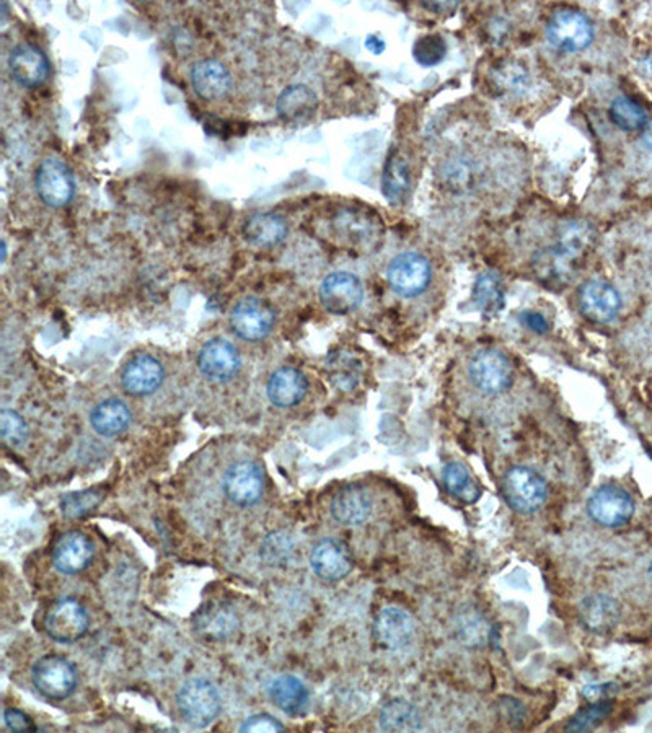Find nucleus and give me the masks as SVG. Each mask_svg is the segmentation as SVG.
Returning <instances> with one entry per match:
<instances>
[{"instance_id": "1", "label": "nucleus", "mask_w": 652, "mask_h": 733, "mask_svg": "<svg viewBox=\"0 0 652 733\" xmlns=\"http://www.w3.org/2000/svg\"><path fill=\"white\" fill-rule=\"evenodd\" d=\"M331 237L341 246L356 251H375L384 238V225L377 214L367 209L343 207L330 219Z\"/></svg>"}, {"instance_id": "2", "label": "nucleus", "mask_w": 652, "mask_h": 733, "mask_svg": "<svg viewBox=\"0 0 652 733\" xmlns=\"http://www.w3.org/2000/svg\"><path fill=\"white\" fill-rule=\"evenodd\" d=\"M503 496L512 510L534 514L548 497V484L537 471L527 466H514L503 479Z\"/></svg>"}, {"instance_id": "3", "label": "nucleus", "mask_w": 652, "mask_h": 733, "mask_svg": "<svg viewBox=\"0 0 652 733\" xmlns=\"http://www.w3.org/2000/svg\"><path fill=\"white\" fill-rule=\"evenodd\" d=\"M181 716L193 727H208L221 712V696L211 681H186L177 696Z\"/></svg>"}, {"instance_id": "4", "label": "nucleus", "mask_w": 652, "mask_h": 733, "mask_svg": "<svg viewBox=\"0 0 652 733\" xmlns=\"http://www.w3.org/2000/svg\"><path fill=\"white\" fill-rule=\"evenodd\" d=\"M276 325V312L271 303L258 297H247L240 300L230 313V328L235 336L248 341L258 343L268 338Z\"/></svg>"}, {"instance_id": "5", "label": "nucleus", "mask_w": 652, "mask_h": 733, "mask_svg": "<svg viewBox=\"0 0 652 733\" xmlns=\"http://www.w3.org/2000/svg\"><path fill=\"white\" fill-rule=\"evenodd\" d=\"M547 38L556 49L576 53L592 43L594 27L591 20L578 10H558L548 20Z\"/></svg>"}, {"instance_id": "6", "label": "nucleus", "mask_w": 652, "mask_h": 733, "mask_svg": "<svg viewBox=\"0 0 652 733\" xmlns=\"http://www.w3.org/2000/svg\"><path fill=\"white\" fill-rule=\"evenodd\" d=\"M35 188L46 206L61 209L74 198V176L66 163L48 157L36 168Z\"/></svg>"}, {"instance_id": "7", "label": "nucleus", "mask_w": 652, "mask_h": 733, "mask_svg": "<svg viewBox=\"0 0 652 733\" xmlns=\"http://www.w3.org/2000/svg\"><path fill=\"white\" fill-rule=\"evenodd\" d=\"M33 685L45 698L61 701L71 696L77 685L74 665L59 655H46L33 667Z\"/></svg>"}, {"instance_id": "8", "label": "nucleus", "mask_w": 652, "mask_h": 733, "mask_svg": "<svg viewBox=\"0 0 652 733\" xmlns=\"http://www.w3.org/2000/svg\"><path fill=\"white\" fill-rule=\"evenodd\" d=\"M431 274L428 259L418 253H403L388 266L387 279L395 294L411 299L428 289Z\"/></svg>"}, {"instance_id": "9", "label": "nucleus", "mask_w": 652, "mask_h": 733, "mask_svg": "<svg viewBox=\"0 0 652 733\" xmlns=\"http://www.w3.org/2000/svg\"><path fill=\"white\" fill-rule=\"evenodd\" d=\"M468 375L478 390L488 395H499L511 387L514 372L504 354L496 349H483L470 360Z\"/></svg>"}, {"instance_id": "10", "label": "nucleus", "mask_w": 652, "mask_h": 733, "mask_svg": "<svg viewBox=\"0 0 652 733\" xmlns=\"http://www.w3.org/2000/svg\"><path fill=\"white\" fill-rule=\"evenodd\" d=\"M45 629L53 641L72 644L89 629V615L84 606L72 598H62L49 608Z\"/></svg>"}, {"instance_id": "11", "label": "nucleus", "mask_w": 652, "mask_h": 733, "mask_svg": "<svg viewBox=\"0 0 652 733\" xmlns=\"http://www.w3.org/2000/svg\"><path fill=\"white\" fill-rule=\"evenodd\" d=\"M587 512L602 527H622L635 514V502L625 489L618 486H602L587 502Z\"/></svg>"}, {"instance_id": "12", "label": "nucleus", "mask_w": 652, "mask_h": 733, "mask_svg": "<svg viewBox=\"0 0 652 733\" xmlns=\"http://www.w3.org/2000/svg\"><path fill=\"white\" fill-rule=\"evenodd\" d=\"M364 299V287L354 274L346 271L331 273L320 286V302L333 315L353 313Z\"/></svg>"}, {"instance_id": "13", "label": "nucleus", "mask_w": 652, "mask_h": 733, "mask_svg": "<svg viewBox=\"0 0 652 733\" xmlns=\"http://www.w3.org/2000/svg\"><path fill=\"white\" fill-rule=\"evenodd\" d=\"M265 491V479L260 466L253 461H238L224 476V492L230 502L248 507L260 501Z\"/></svg>"}, {"instance_id": "14", "label": "nucleus", "mask_w": 652, "mask_h": 733, "mask_svg": "<svg viewBox=\"0 0 652 733\" xmlns=\"http://www.w3.org/2000/svg\"><path fill=\"white\" fill-rule=\"evenodd\" d=\"M240 365L238 349L227 339H209L198 354L199 372L212 382H227L237 375Z\"/></svg>"}, {"instance_id": "15", "label": "nucleus", "mask_w": 652, "mask_h": 733, "mask_svg": "<svg viewBox=\"0 0 652 733\" xmlns=\"http://www.w3.org/2000/svg\"><path fill=\"white\" fill-rule=\"evenodd\" d=\"M9 71L18 85L25 88L40 87L48 79L49 61L38 46L22 43L10 53Z\"/></svg>"}, {"instance_id": "16", "label": "nucleus", "mask_w": 652, "mask_h": 733, "mask_svg": "<svg viewBox=\"0 0 652 733\" xmlns=\"http://www.w3.org/2000/svg\"><path fill=\"white\" fill-rule=\"evenodd\" d=\"M579 307L584 317L595 323H608L622 308V297L604 281H589L579 290Z\"/></svg>"}, {"instance_id": "17", "label": "nucleus", "mask_w": 652, "mask_h": 733, "mask_svg": "<svg viewBox=\"0 0 652 733\" xmlns=\"http://www.w3.org/2000/svg\"><path fill=\"white\" fill-rule=\"evenodd\" d=\"M353 554L341 541L326 538L313 546L310 553V566L313 572L326 582H336L353 569Z\"/></svg>"}, {"instance_id": "18", "label": "nucleus", "mask_w": 652, "mask_h": 733, "mask_svg": "<svg viewBox=\"0 0 652 733\" xmlns=\"http://www.w3.org/2000/svg\"><path fill=\"white\" fill-rule=\"evenodd\" d=\"M165 380L163 365L149 354H137L129 359L121 374L124 390L133 396H149L162 387Z\"/></svg>"}, {"instance_id": "19", "label": "nucleus", "mask_w": 652, "mask_h": 733, "mask_svg": "<svg viewBox=\"0 0 652 733\" xmlns=\"http://www.w3.org/2000/svg\"><path fill=\"white\" fill-rule=\"evenodd\" d=\"M190 77L194 92L206 101L222 100L229 95L234 85L229 69L217 59L196 62Z\"/></svg>"}, {"instance_id": "20", "label": "nucleus", "mask_w": 652, "mask_h": 733, "mask_svg": "<svg viewBox=\"0 0 652 733\" xmlns=\"http://www.w3.org/2000/svg\"><path fill=\"white\" fill-rule=\"evenodd\" d=\"M92 559V541L84 533H64L54 545L53 564L62 574H79L90 566Z\"/></svg>"}, {"instance_id": "21", "label": "nucleus", "mask_w": 652, "mask_h": 733, "mask_svg": "<svg viewBox=\"0 0 652 733\" xmlns=\"http://www.w3.org/2000/svg\"><path fill=\"white\" fill-rule=\"evenodd\" d=\"M374 633L377 641L387 649H403L415 636V623L405 610L390 606L380 611L375 619Z\"/></svg>"}, {"instance_id": "22", "label": "nucleus", "mask_w": 652, "mask_h": 733, "mask_svg": "<svg viewBox=\"0 0 652 733\" xmlns=\"http://www.w3.org/2000/svg\"><path fill=\"white\" fill-rule=\"evenodd\" d=\"M372 514V499L366 488L349 484L336 492L331 501V515L341 525H361Z\"/></svg>"}, {"instance_id": "23", "label": "nucleus", "mask_w": 652, "mask_h": 733, "mask_svg": "<svg viewBox=\"0 0 652 733\" xmlns=\"http://www.w3.org/2000/svg\"><path fill=\"white\" fill-rule=\"evenodd\" d=\"M309 390V382L300 370L294 367H281L271 374L268 380V398L278 408H291L304 400Z\"/></svg>"}, {"instance_id": "24", "label": "nucleus", "mask_w": 652, "mask_h": 733, "mask_svg": "<svg viewBox=\"0 0 652 733\" xmlns=\"http://www.w3.org/2000/svg\"><path fill=\"white\" fill-rule=\"evenodd\" d=\"M243 237L258 248H273L286 240V220L274 212H258L243 225Z\"/></svg>"}, {"instance_id": "25", "label": "nucleus", "mask_w": 652, "mask_h": 733, "mask_svg": "<svg viewBox=\"0 0 652 733\" xmlns=\"http://www.w3.org/2000/svg\"><path fill=\"white\" fill-rule=\"evenodd\" d=\"M581 621L592 633H608L617 626L620 606L607 595H591L579 606Z\"/></svg>"}, {"instance_id": "26", "label": "nucleus", "mask_w": 652, "mask_h": 733, "mask_svg": "<svg viewBox=\"0 0 652 733\" xmlns=\"http://www.w3.org/2000/svg\"><path fill=\"white\" fill-rule=\"evenodd\" d=\"M318 106L317 93L307 85H289L282 90L276 101L278 116L284 121H302L309 119L315 113Z\"/></svg>"}, {"instance_id": "27", "label": "nucleus", "mask_w": 652, "mask_h": 733, "mask_svg": "<svg viewBox=\"0 0 652 733\" xmlns=\"http://www.w3.org/2000/svg\"><path fill=\"white\" fill-rule=\"evenodd\" d=\"M268 691L273 703L291 716H299L309 704V691L296 676H278L271 681Z\"/></svg>"}, {"instance_id": "28", "label": "nucleus", "mask_w": 652, "mask_h": 733, "mask_svg": "<svg viewBox=\"0 0 652 733\" xmlns=\"http://www.w3.org/2000/svg\"><path fill=\"white\" fill-rule=\"evenodd\" d=\"M194 626L201 636L221 641L234 633L238 626V619L230 606L217 603V605H208L204 610L199 611L198 616L194 619Z\"/></svg>"}, {"instance_id": "29", "label": "nucleus", "mask_w": 652, "mask_h": 733, "mask_svg": "<svg viewBox=\"0 0 652 733\" xmlns=\"http://www.w3.org/2000/svg\"><path fill=\"white\" fill-rule=\"evenodd\" d=\"M131 413L128 406L119 400H106L98 404L90 414L93 431L102 437H116L128 429Z\"/></svg>"}, {"instance_id": "30", "label": "nucleus", "mask_w": 652, "mask_h": 733, "mask_svg": "<svg viewBox=\"0 0 652 733\" xmlns=\"http://www.w3.org/2000/svg\"><path fill=\"white\" fill-rule=\"evenodd\" d=\"M326 375L341 391H353L362 378V362L353 352H331L326 359Z\"/></svg>"}, {"instance_id": "31", "label": "nucleus", "mask_w": 652, "mask_h": 733, "mask_svg": "<svg viewBox=\"0 0 652 733\" xmlns=\"http://www.w3.org/2000/svg\"><path fill=\"white\" fill-rule=\"evenodd\" d=\"M379 725L385 732H418L423 720L413 704L405 699H393L380 712Z\"/></svg>"}, {"instance_id": "32", "label": "nucleus", "mask_w": 652, "mask_h": 733, "mask_svg": "<svg viewBox=\"0 0 652 733\" xmlns=\"http://www.w3.org/2000/svg\"><path fill=\"white\" fill-rule=\"evenodd\" d=\"M410 183L408 162L400 152H393L385 163L384 176H382V191L387 201L392 204L405 201L406 194L410 191Z\"/></svg>"}, {"instance_id": "33", "label": "nucleus", "mask_w": 652, "mask_h": 733, "mask_svg": "<svg viewBox=\"0 0 652 733\" xmlns=\"http://www.w3.org/2000/svg\"><path fill=\"white\" fill-rule=\"evenodd\" d=\"M504 300H506V295H504L503 281L496 274L485 273L476 279L475 287H473V302L485 317L498 315L503 310Z\"/></svg>"}, {"instance_id": "34", "label": "nucleus", "mask_w": 652, "mask_h": 733, "mask_svg": "<svg viewBox=\"0 0 652 733\" xmlns=\"http://www.w3.org/2000/svg\"><path fill=\"white\" fill-rule=\"evenodd\" d=\"M608 115L617 128L628 132L643 131L649 121L643 106L628 97L615 98Z\"/></svg>"}, {"instance_id": "35", "label": "nucleus", "mask_w": 652, "mask_h": 733, "mask_svg": "<svg viewBox=\"0 0 652 733\" xmlns=\"http://www.w3.org/2000/svg\"><path fill=\"white\" fill-rule=\"evenodd\" d=\"M442 479H444L447 491L462 501L475 502L480 497V489L473 483L472 476L462 463H449L445 466Z\"/></svg>"}, {"instance_id": "36", "label": "nucleus", "mask_w": 652, "mask_h": 733, "mask_svg": "<svg viewBox=\"0 0 652 733\" xmlns=\"http://www.w3.org/2000/svg\"><path fill=\"white\" fill-rule=\"evenodd\" d=\"M103 491L87 489V491L72 492L61 499V512L67 518H80L89 515L102 504Z\"/></svg>"}, {"instance_id": "37", "label": "nucleus", "mask_w": 652, "mask_h": 733, "mask_svg": "<svg viewBox=\"0 0 652 733\" xmlns=\"http://www.w3.org/2000/svg\"><path fill=\"white\" fill-rule=\"evenodd\" d=\"M445 54H447V44H445L444 38L441 35H436V33L421 36L413 46V56H415V61L418 62L419 66H437L439 62L444 61Z\"/></svg>"}, {"instance_id": "38", "label": "nucleus", "mask_w": 652, "mask_h": 733, "mask_svg": "<svg viewBox=\"0 0 652 733\" xmlns=\"http://www.w3.org/2000/svg\"><path fill=\"white\" fill-rule=\"evenodd\" d=\"M612 709V701H607V699L589 704V706L581 709L573 719L569 720L568 725H566V730L568 732H587V730H592L612 712Z\"/></svg>"}, {"instance_id": "39", "label": "nucleus", "mask_w": 652, "mask_h": 733, "mask_svg": "<svg viewBox=\"0 0 652 733\" xmlns=\"http://www.w3.org/2000/svg\"><path fill=\"white\" fill-rule=\"evenodd\" d=\"M292 548H294V545H292L291 536L282 532L271 533L263 541L261 556L271 566H279V564H286L289 561Z\"/></svg>"}, {"instance_id": "40", "label": "nucleus", "mask_w": 652, "mask_h": 733, "mask_svg": "<svg viewBox=\"0 0 652 733\" xmlns=\"http://www.w3.org/2000/svg\"><path fill=\"white\" fill-rule=\"evenodd\" d=\"M0 432L5 444L20 447L28 439V426L25 419L12 409H2L0 413Z\"/></svg>"}, {"instance_id": "41", "label": "nucleus", "mask_w": 652, "mask_h": 733, "mask_svg": "<svg viewBox=\"0 0 652 733\" xmlns=\"http://www.w3.org/2000/svg\"><path fill=\"white\" fill-rule=\"evenodd\" d=\"M284 725L268 714H258L243 722L240 732H282Z\"/></svg>"}, {"instance_id": "42", "label": "nucleus", "mask_w": 652, "mask_h": 733, "mask_svg": "<svg viewBox=\"0 0 652 733\" xmlns=\"http://www.w3.org/2000/svg\"><path fill=\"white\" fill-rule=\"evenodd\" d=\"M4 722L14 732H33L35 730L33 720L25 712L18 711V709H5Z\"/></svg>"}, {"instance_id": "43", "label": "nucleus", "mask_w": 652, "mask_h": 733, "mask_svg": "<svg viewBox=\"0 0 652 733\" xmlns=\"http://www.w3.org/2000/svg\"><path fill=\"white\" fill-rule=\"evenodd\" d=\"M522 323H524L527 328H530V330L535 331V333H547L548 331V323L545 318L540 315V313H534V312H525L522 313Z\"/></svg>"}, {"instance_id": "44", "label": "nucleus", "mask_w": 652, "mask_h": 733, "mask_svg": "<svg viewBox=\"0 0 652 733\" xmlns=\"http://www.w3.org/2000/svg\"><path fill=\"white\" fill-rule=\"evenodd\" d=\"M366 48L369 49L372 54H375V56H379V54H382L385 51L384 40L379 38L377 35L367 36Z\"/></svg>"}, {"instance_id": "45", "label": "nucleus", "mask_w": 652, "mask_h": 733, "mask_svg": "<svg viewBox=\"0 0 652 733\" xmlns=\"http://www.w3.org/2000/svg\"><path fill=\"white\" fill-rule=\"evenodd\" d=\"M424 7L431 10V12H441V10H444L445 14H447L449 10L457 9V4H442V2H439V4H424Z\"/></svg>"}, {"instance_id": "46", "label": "nucleus", "mask_w": 652, "mask_h": 733, "mask_svg": "<svg viewBox=\"0 0 652 733\" xmlns=\"http://www.w3.org/2000/svg\"><path fill=\"white\" fill-rule=\"evenodd\" d=\"M643 141L646 147L652 149V119L646 124V128L643 129Z\"/></svg>"}]
</instances>
